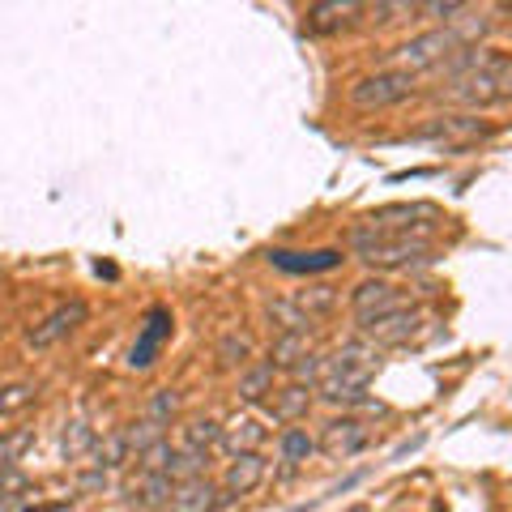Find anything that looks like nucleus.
I'll list each match as a JSON object with an SVG mask.
<instances>
[{
  "mask_svg": "<svg viewBox=\"0 0 512 512\" xmlns=\"http://www.w3.org/2000/svg\"><path fill=\"white\" fill-rule=\"evenodd\" d=\"M448 99L466 107H487L512 99V56L466 52L448 77Z\"/></svg>",
  "mask_w": 512,
  "mask_h": 512,
  "instance_id": "f257e3e1",
  "label": "nucleus"
},
{
  "mask_svg": "<svg viewBox=\"0 0 512 512\" xmlns=\"http://www.w3.org/2000/svg\"><path fill=\"white\" fill-rule=\"evenodd\" d=\"M376 367H380V355H376L372 346L350 342V346H342L333 359H320V380H316V389H320V397H325V402L355 406V402H363V393H367V384H372Z\"/></svg>",
  "mask_w": 512,
  "mask_h": 512,
  "instance_id": "f03ea898",
  "label": "nucleus"
},
{
  "mask_svg": "<svg viewBox=\"0 0 512 512\" xmlns=\"http://www.w3.org/2000/svg\"><path fill=\"white\" fill-rule=\"evenodd\" d=\"M350 248H355L359 261H367L372 269H410V265L431 261L427 239L380 231V227H372V222H363V227L350 231Z\"/></svg>",
  "mask_w": 512,
  "mask_h": 512,
  "instance_id": "7ed1b4c3",
  "label": "nucleus"
},
{
  "mask_svg": "<svg viewBox=\"0 0 512 512\" xmlns=\"http://www.w3.org/2000/svg\"><path fill=\"white\" fill-rule=\"evenodd\" d=\"M466 47V35L461 30H427V35H419V39H410V43H402L397 52H389V60H393V69L397 73H419V69H436V64H444L453 52H461Z\"/></svg>",
  "mask_w": 512,
  "mask_h": 512,
  "instance_id": "20e7f679",
  "label": "nucleus"
},
{
  "mask_svg": "<svg viewBox=\"0 0 512 512\" xmlns=\"http://www.w3.org/2000/svg\"><path fill=\"white\" fill-rule=\"evenodd\" d=\"M414 94V77L410 73H397V69H380L372 77H359L350 86V103L359 111H380V107H393Z\"/></svg>",
  "mask_w": 512,
  "mask_h": 512,
  "instance_id": "39448f33",
  "label": "nucleus"
},
{
  "mask_svg": "<svg viewBox=\"0 0 512 512\" xmlns=\"http://www.w3.org/2000/svg\"><path fill=\"white\" fill-rule=\"evenodd\" d=\"M171 329H175L171 312L167 308H150L146 312V325H141L137 342H133V350H128V367H133V372H146V367H154L158 350H163L167 338H171Z\"/></svg>",
  "mask_w": 512,
  "mask_h": 512,
  "instance_id": "423d86ee",
  "label": "nucleus"
},
{
  "mask_svg": "<svg viewBox=\"0 0 512 512\" xmlns=\"http://www.w3.org/2000/svg\"><path fill=\"white\" fill-rule=\"evenodd\" d=\"M86 316H90V308H86L82 299H73V303H64V308H56L47 320H39V325L26 333V342L35 346V350H47V346H56V342L69 338L73 329H82Z\"/></svg>",
  "mask_w": 512,
  "mask_h": 512,
  "instance_id": "0eeeda50",
  "label": "nucleus"
},
{
  "mask_svg": "<svg viewBox=\"0 0 512 512\" xmlns=\"http://www.w3.org/2000/svg\"><path fill=\"white\" fill-rule=\"evenodd\" d=\"M423 329V312L419 308H397L389 316H376L363 325V338L376 346H406L414 333Z\"/></svg>",
  "mask_w": 512,
  "mask_h": 512,
  "instance_id": "6e6552de",
  "label": "nucleus"
},
{
  "mask_svg": "<svg viewBox=\"0 0 512 512\" xmlns=\"http://www.w3.org/2000/svg\"><path fill=\"white\" fill-rule=\"evenodd\" d=\"M367 440H372V427H367L363 419H333L325 431H320V453L355 457V453L367 448Z\"/></svg>",
  "mask_w": 512,
  "mask_h": 512,
  "instance_id": "1a4fd4ad",
  "label": "nucleus"
},
{
  "mask_svg": "<svg viewBox=\"0 0 512 512\" xmlns=\"http://www.w3.org/2000/svg\"><path fill=\"white\" fill-rule=\"evenodd\" d=\"M269 265L282 269V274H329V269L342 265V252L338 248H316V252L274 248V252H269Z\"/></svg>",
  "mask_w": 512,
  "mask_h": 512,
  "instance_id": "9d476101",
  "label": "nucleus"
},
{
  "mask_svg": "<svg viewBox=\"0 0 512 512\" xmlns=\"http://www.w3.org/2000/svg\"><path fill=\"white\" fill-rule=\"evenodd\" d=\"M350 303H355V316L363 320V325H367V320H376V316H389L397 308H410V303L402 299V291H397L393 282H380V278L376 282H363Z\"/></svg>",
  "mask_w": 512,
  "mask_h": 512,
  "instance_id": "9b49d317",
  "label": "nucleus"
},
{
  "mask_svg": "<svg viewBox=\"0 0 512 512\" xmlns=\"http://www.w3.org/2000/svg\"><path fill=\"white\" fill-rule=\"evenodd\" d=\"M222 504H227V495L210 478H188V483H175L171 491V512H218Z\"/></svg>",
  "mask_w": 512,
  "mask_h": 512,
  "instance_id": "f8f14e48",
  "label": "nucleus"
},
{
  "mask_svg": "<svg viewBox=\"0 0 512 512\" xmlns=\"http://www.w3.org/2000/svg\"><path fill=\"white\" fill-rule=\"evenodd\" d=\"M261 483H265V457L248 453V457H235L227 466V474H222V495H227V500H239V495H252Z\"/></svg>",
  "mask_w": 512,
  "mask_h": 512,
  "instance_id": "ddd939ff",
  "label": "nucleus"
},
{
  "mask_svg": "<svg viewBox=\"0 0 512 512\" xmlns=\"http://www.w3.org/2000/svg\"><path fill=\"white\" fill-rule=\"evenodd\" d=\"M265 444V427L256 423V419H231L227 427H222V448H227L231 457H248V453H256V448Z\"/></svg>",
  "mask_w": 512,
  "mask_h": 512,
  "instance_id": "4468645a",
  "label": "nucleus"
},
{
  "mask_svg": "<svg viewBox=\"0 0 512 512\" xmlns=\"http://www.w3.org/2000/svg\"><path fill=\"white\" fill-rule=\"evenodd\" d=\"M363 13L359 0H320V5H312V30H320V35H329V30H342L350 26Z\"/></svg>",
  "mask_w": 512,
  "mask_h": 512,
  "instance_id": "2eb2a0df",
  "label": "nucleus"
},
{
  "mask_svg": "<svg viewBox=\"0 0 512 512\" xmlns=\"http://www.w3.org/2000/svg\"><path fill=\"white\" fill-rule=\"evenodd\" d=\"M308 406H312V393L303 389V384H286V389L278 393V402H274V419L278 423H295V419L308 414Z\"/></svg>",
  "mask_w": 512,
  "mask_h": 512,
  "instance_id": "dca6fc26",
  "label": "nucleus"
},
{
  "mask_svg": "<svg viewBox=\"0 0 512 512\" xmlns=\"http://www.w3.org/2000/svg\"><path fill=\"white\" fill-rule=\"evenodd\" d=\"M303 359H308V333H282L274 350H269V363L274 367H299Z\"/></svg>",
  "mask_w": 512,
  "mask_h": 512,
  "instance_id": "f3484780",
  "label": "nucleus"
},
{
  "mask_svg": "<svg viewBox=\"0 0 512 512\" xmlns=\"http://www.w3.org/2000/svg\"><path fill=\"white\" fill-rule=\"evenodd\" d=\"M265 312H269V320H274L282 333H308L312 329V316H303L295 299H278V303H269Z\"/></svg>",
  "mask_w": 512,
  "mask_h": 512,
  "instance_id": "a211bd4d",
  "label": "nucleus"
},
{
  "mask_svg": "<svg viewBox=\"0 0 512 512\" xmlns=\"http://www.w3.org/2000/svg\"><path fill=\"white\" fill-rule=\"evenodd\" d=\"M35 397H39V384H30V380L5 384V389H0V414H18L26 406H35Z\"/></svg>",
  "mask_w": 512,
  "mask_h": 512,
  "instance_id": "6ab92c4d",
  "label": "nucleus"
},
{
  "mask_svg": "<svg viewBox=\"0 0 512 512\" xmlns=\"http://www.w3.org/2000/svg\"><path fill=\"white\" fill-rule=\"evenodd\" d=\"M269 384H274V363H261V367H252L248 376H239V397H244V402H261L269 393Z\"/></svg>",
  "mask_w": 512,
  "mask_h": 512,
  "instance_id": "aec40b11",
  "label": "nucleus"
},
{
  "mask_svg": "<svg viewBox=\"0 0 512 512\" xmlns=\"http://www.w3.org/2000/svg\"><path fill=\"white\" fill-rule=\"evenodd\" d=\"M184 444L192 448V453H210L214 444H222V427H218V423H210V419L188 423V431H184Z\"/></svg>",
  "mask_w": 512,
  "mask_h": 512,
  "instance_id": "412c9836",
  "label": "nucleus"
},
{
  "mask_svg": "<svg viewBox=\"0 0 512 512\" xmlns=\"http://www.w3.org/2000/svg\"><path fill=\"white\" fill-rule=\"evenodd\" d=\"M295 303H299V312L303 316H325V312H333V303H338V295L329 291V286H312V291H303V295H295Z\"/></svg>",
  "mask_w": 512,
  "mask_h": 512,
  "instance_id": "4be33fe9",
  "label": "nucleus"
},
{
  "mask_svg": "<svg viewBox=\"0 0 512 512\" xmlns=\"http://www.w3.org/2000/svg\"><path fill=\"white\" fill-rule=\"evenodd\" d=\"M171 461H175V448L167 444V440H158V444H150L146 453H141V474H167L171 470Z\"/></svg>",
  "mask_w": 512,
  "mask_h": 512,
  "instance_id": "5701e85b",
  "label": "nucleus"
},
{
  "mask_svg": "<svg viewBox=\"0 0 512 512\" xmlns=\"http://www.w3.org/2000/svg\"><path fill=\"white\" fill-rule=\"evenodd\" d=\"M30 440H35L30 427H18V431H9V436H0V466H13V461L30 448Z\"/></svg>",
  "mask_w": 512,
  "mask_h": 512,
  "instance_id": "b1692460",
  "label": "nucleus"
},
{
  "mask_svg": "<svg viewBox=\"0 0 512 512\" xmlns=\"http://www.w3.org/2000/svg\"><path fill=\"white\" fill-rule=\"evenodd\" d=\"M124 453H128V436H107L99 448H94V457H99L94 466L111 470V466H120V461H124Z\"/></svg>",
  "mask_w": 512,
  "mask_h": 512,
  "instance_id": "393cba45",
  "label": "nucleus"
},
{
  "mask_svg": "<svg viewBox=\"0 0 512 512\" xmlns=\"http://www.w3.org/2000/svg\"><path fill=\"white\" fill-rule=\"evenodd\" d=\"M158 440H163V423H158V419H146V423H137L133 431H128V448H137V457L146 453L150 444H158Z\"/></svg>",
  "mask_w": 512,
  "mask_h": 512,
  "instance_id": "a878e982",
  "label": "nucleus"
},
{
  "mask_svg": "<svg viewBox=\"0 0 512 512\" xmlns=\"http://www.w3.org/2000/svg\"><path fill=\"white\" fill-rule=\"evenodd\" d=\"M308 453H312V440L303 436V431H286V436H282V457L286 461H303Z\"/></svg>",
  "mask_w": 512,
  "mask_h": 512,
  "instance_id": "bb28decb",
  "label": "nucleus"
},
{
  "mask_svg": "<svg viewBox=\"0 0 512 512\" xmlns=\"http://www.w3.org/2000/svg\"><path fill=\"white\" fill-rule=\"evenodd\" d=\"M248 350H252V342H248V338H239V333H231V338L218 346V355H222V363H231V367H235V363H244V359H248Z\"/></svg>",
  "mask_w": 512,
  "mask_h": 512,
  "instance_id": "cd10ccee",
  "label": "nucleus"
},
{
  "mask_svg": "<svg viewBox=\"0 0 512 512\" xmlns=\"http://www.w3.org/2000/svg\"><path fill=\"white\" fill-rule=\"evenodd\" d=\"M171 410H175V393H167V389H163V393L154 397V406H150V419L167 423V414H171Z\"/></svg>",
  "mask_w": 512,
  "mask_h": 512,
  "instance_id": "c85d7f7f",
  "label": "nucleus"
},
{
  "mask_svg": "<svg viewBox=\"0 0 512 512\" xmlns=\"http://www.w3.org/2000/svg\"><path fill=\"white\" fill-rule=\"evenodd\" d=\"M423 13H436V18H453V13H466V5H457V0H448V5H440V0H436V5H419Z\"/></svg>",
  "mask_w": 512,
  "mask_h": 512,
  "instance_id": "c756f323",
  "label": "nucleus"
},
{
  "mask_svg": "<svg viewBox=\"0 0 512 512\" xmlns=\"http://www.w3.org/2000/svg\"><path fill=\"white\" fill-rule=\"evenodd\" d=\"M346 512H372V508H367V504H355V508H346Z\"/></svg>",
  "mask_w": 512,
  "mask_h": 512,
  "instance_id": "7c9ffc66",
  "label": "nucleus"
},
{
  "mask_svg": "<svg viewBox=\"0 0 512 512\" xmlns=\"http://www.w3.org/2000/svg\"><path fill=\"white\" fill-rule=\"evenodd\" d=\"M431 512H444V508H440V504H436V508H431Z\"/></svg>",
  "mask_w": 512,
  "mask_h": 512,
  "instance_id": "2f4dec72",
  "label": "nucleus"
},
{
  "mask_svg": "<svg viewBox=\"0 0 512 512\" xmlns=\"http://www.w3.org/2000/svg\"><path fill=\"white\" fill-rule=\"evenodd\" d=\"M35 512H47V508H35Z\"/></svg>",
  "mask_w": 512,
  "mask_h": 512,
  "instance_id": "473e14b6",
  "label": "nucleus"
}]
</instances>
